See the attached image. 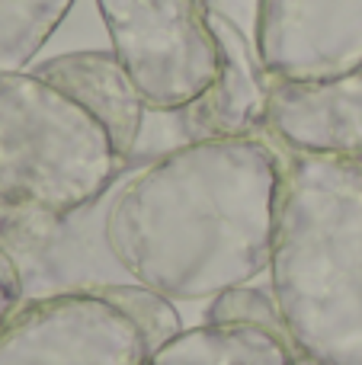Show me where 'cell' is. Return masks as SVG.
Returning <instances> with one entry per match:
<instances>
[{"label":"cell","instance_id":"cell-1","mask_svg":"<svg viewBox=\"0 0 362 365\" xmlns=\"http://www.w3.org/2000/svg\"><path fill=\"white\" fill-rule=\"evenodd\" d=\"M279 186V158L263 141H190L125 170L109 240L128 276L157 295H222L273 263Z\"/></svg>","mask_w":362,"mask_h":365},{"label":"cell","instance_id":"cell-2","mask_svg":"<svg viewBox=\"0 0 362 365\" xmlns=\"http://www.w3.org/2000/svg\"><path fill=\"white\" fill-rule=\"evenodd\" d=\"M282 327L327 365H362V164L305 154L282 167L273 234Z\"/></svg>","mask_w":362,"mask_h":365},{"label":"cell","instance_id":"cell-3","mask_svg":"<svg viewBox=\"0 0 362 365\" xmlns=\"http://www.w3.org/2000/svg\"><path fill=\"white\" fill-rule=\"evenodd\" d=\"M119 164L103 128L29 71H0V202L68 212L96 199Z\"/></svg>","mask_w":362,"mask_h":365},{"label":"cell","instance_id":"cell-4","mask_svg":"<svg viewBox=\"0 0 362 365\" xmlns=\"http://www.w3.org/2000/svg\"><path fill=\"white\" fill-rule=\"evenodd\" d=\"M113 51L154 113H177L218 77V45L199 0H96Z\"/></svg>","mask_w":362,"mask_h":365},{"label":"cell","instance_id":"cell-5","mask_svg":"<svg viewBox=\"0 0 362 365\" xmlns=\"http://www.w3.org/2000/svg\"><path fill=\"white\" fill-rule=\"evenodd\" d=\"M125 167L96 199L77 208H16L6 218L0 231V250L16 266L23 302L135 282L109 240V208L122 186Z\"/></svg>","mask_w":362,"mask_h":365},{"label":"cell","instance_id":"cell-6","mask_svg":"<svg viewBox=\"0 0 362 365\" xmlns=\"http://www.w3.org/2000/svg\"><path fill=\"white\" fill-rule=\"evenodd\" d=\"M151 343L103 292L23 302L0 327V365H145Z\"/></svg>","mask_w":362,"mask_h":365},{"label":"cell","instance_id":"cell-7","mask_svg":"<svg viewBox=\"0 0 362 365\" xmlns=\"http://www.w3.org/2000/svg\"><path fill=\"white\" fill-rule=\"evenodd\" d=\"M260 55L273 81L318 83L362 68V0H263Z\"/></svg>","mask_w":362,"mask_h":365},{"label":"cell","instance_id":"cell-8","mask_svg":"<svg viewBox=\"0 0 362 365\" xmlns=\"http://www.w3.org/2000/svg\"><path fill=\"white\" fill-rule=\"evenodd\" d=\"M305 154H362V68L333 81H273L267 122Z\"/></svg>","mask_w":362,"mask_h":365},{"label":"cell","instance_id":"cell-9","mask_svg":"<svg viewBox=\"0 0 362 365\" xmlns=\"http://www.w3.org/2000/svg\"><path fill=\"white\" fill-rule=\"evenodd\" d=\"M38 81L81 106L109 138L119 164L135 160L148 119V103L115 51H71L32 68Z\"/></svg>","mask_w":362,"mask_h":365},{"label":"cell","instance_id":"cell-10","mask_svg":"<svg viewBox=\"0 0 362 365\" xmlns=\"http://www.w3.org/2000/svg\"><path fill=\"white\" fill-rule=\"evenodd\" d=\"M151 365H289L279 336L244 324H209L177 334L157 349Z\"/></svg>","mask_w":362,"mask_h":365},{"label":"cell","instance_id":"cell-11","mask_svg":"<svg viewBox=\"0 0 362 365\" xmlns=\"http://www.w3.org/2000/svg\"><path fill=\"white\" fill-rule=\"evenodd\" d=\"M71 4L74 0H0V71L19 74L29 68Z\"/></svg>","mask_w":362,"mask_h":365},{"label":"cell","instance_id":"cell-12","mask_svg":"<svg viewBox=\"0 0 362 365\" xmlns=\"http://www.w3.org/2000/svg\"><path fill=\"white\" fill-rule=\"evenodd\" d=\"M205 13L224 16L234 23L250 42L260 48V19H263V0H199Z\"/></svg>","mask_w":362,"mask_h":365},{"label":"cell","instance_id":"cell-13","mask_svg":"<svg viewBox=\"0 0 362 365\" xmlns=\"http://www.w3.org/2000/svg\"><path fill=\"white\" fill-rule=\"evenodd\" d=\"M19 304H23V285H19L16 266L0 250V327H4L6 317H10Z\"/></svg>","mask_w":362,"mask_h":365},{"label":"cell","instance_id":"cell-14","mask_svg":"<svg viewBox=\"0 0 362 365\" xmlns=\"http://www.w3.org/2000/svg\"><path fill=\"white\" fill-rule=\"evenodd\" d=\"M16 212V208H10V205H4V202H0V231H4V225H6V218H10V215Z\"/></svg>","mask_w":362,"mask_h":365}]
</instances>
